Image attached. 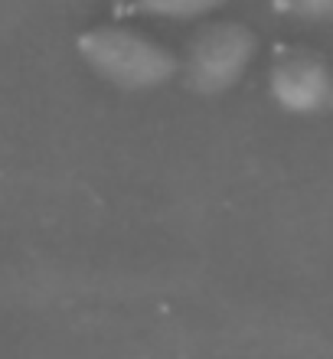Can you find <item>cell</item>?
<instances>
[{"instance_id":"1","label":"cell","mask_w":333,"mask_h":359,"mask_svg":"<svg viewBox=\"0 0 333 359\" xmlns=\"http://www.w3.org/2000/svg\"><path fill=\"white\" fill-rule=\"evenodd\" d=\"M79 56L102 82L121 92L161 88L180 76V56L167 43L121 20L98 23L79 36Z\"/></svg>"},{"instance_id":"2","label":"cell","mask_w":333,"mask_h":359,"mask_svg":"<svg viewBox=\"0 0 333 359\" xmlns=\"http://www.w3.org/2000/svg\"><path fill=\"white\" fill-rule=\"evenodd\" d=\"M255 53L258 36L252 27L238 20H210L186 39L180 79L196 95H222L245 79Z\"/></svg>"},{"instance_id":"3","label":"cell","mask_w":333,"mask_h":359,"mask_svg":"<svg viewBox=\"0 0 333 359\" xmlns=\"http://www.w3.org/2000/svg\"><path fill=\"white\" fill-rule=\"evenodd\" d=\"M268 92L281 111H327L333 104V66L304 43H281L268 62Z\"/></svg>"},{"instance_id":"4","label":"cell","mask_w":333,"mask_h":359,"mask_svg":"<svg viewBox=\"0 0 333 359\" xmlns=\"http://www.w3.org/2000/svg\"><path fill=\"white\" fill-rule=\"evenodd\" d=\"M232 0H131L128 13L134 17H154V20H180V23H193V20H206L216 10H222Z\"/></svg>"},{"instance_id":"5","label":"cell","mask_w":333,"mask_h":359,"mask_svg":"<svg viewBox=\"0 0 333 359\" xmlns=\"http://www.w3.org/2000/svg\"><path fill=\"white\" fill-rule=\"evenodd\" d=\"M271 10L297 20H333V0H271Z\"/></svg>"},{"instance_id":"6","label":"cell","mask_w":333,"mask_h":359,"mask_svg":"<svg viewBox=\"0 0 333 359\" xmlns=\"http://www.w3.org/2000/svg\"><path fill=\"white\" fill-rule=\"evenodd\" d=\"M128 4H131V0H111L114 17H124V13H128Z\"/></svg>"}]
</instances>
